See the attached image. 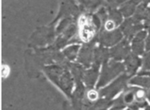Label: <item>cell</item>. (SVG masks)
Listing matches in <instances>:
<instances>
[{
    "label": "cell",
    "mask_w": 150,
    "mask_h": 110,
    "mask_svg": "<svg viewBox=\"0 0 150 110\" xmlns=\"http://www.w3.org/2000/svg\"><path fill=\"white\" fill-rule=\"evenodd\" d=\"M143 95H144V93H143L142 91V92L140 91V92H138V94H137V95H138V97H140V96H142Z\"/></svg>",
    "instance_id": "cell-5"
},
{
    "label": "cell",
    "mask_w": 150,
    "mask_h": 110,
    "mask_svg": "<svg viewBox=\"0 0 150 110\" xmlns=\"http://www.w3.org/2000/svg\"><path fill=\"white\" fill-rule=\"evenodd\" d=\"M80 26V37L83 41L89 42L95 34V25L91 18L87 16H82L79 20Z\"/></svg>",
    "instance_id": "cell-1"
},
{
    "label": "cell",
    "mask_w": 150,
    "mask_h": 110,
    "mask_svg": "<svg viewBox=\"0 0 150 110\" xmlns=\"http://www.w3.org/2000/svg\"><path fill=\"white\" fill-rule=\"evenodd\" d=\"M105 28L106 30L108 31H111L114 28V23L112 21H107L106 24H105Z\"/></svg>",
    "instance_id": "cell-4"
},
{
    "label": "cell",
    "mask_w": 150,
    "mask_h": 110,
    "mask_svg": "<svg viewBox=\"0 0 150 110\" xmlns=\"http://www.w3.org/2000/svg\"><path fill=\"white\" fill-rule=\"evenodd\" d=\"M9 73H10V69H9V67L8 66H5V65H3L2 67V70H1V74L3 76V78H5L9 75Z\"/></svg>",
    "instance_id": "cell-2"
},
{
    "label": "cell",
    "mask_w": 150,
    "mask_h": 110,
    "mask_svg": "<svg viewBox=\"0 0 150 110\" xmlns=\"http://www.w3.org/2000/svg\"><path fill=\"white\" fill-rule=\"evenodd\" d=\"M88 97H89L90 100L94 101V100H96V99L98 98V93H97L96 91L91 90V91H90V92L88 93Z\"/></svg>",
    "instance_id": "cell-3"
}]
</instances>
